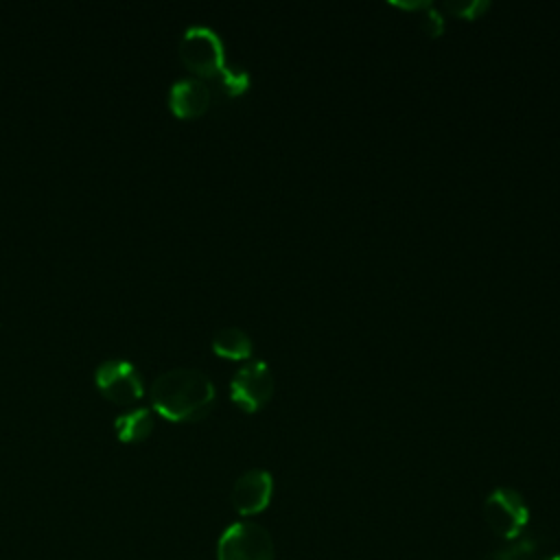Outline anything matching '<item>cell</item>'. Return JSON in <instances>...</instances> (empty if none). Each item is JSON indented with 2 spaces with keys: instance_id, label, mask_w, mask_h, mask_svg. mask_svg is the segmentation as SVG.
<instances>
[{
  "instance_id": "1",
  "label": "cell",
  "mask_w": 560,
  "mask_h": 560,
  "mask_svg": "<svg viewBox=\"0 0 560 560\" xmlns=\"http://www.w3.org/2000/svg\"><path fill=\"white\" fill-rule=\"evenodd\" d=\"M153 409L173 422L201 420L214 405V383L195 368H171L149 389Z\"/></svg>"
},
{
  "instance_id": "2",
  "label": "cell",
  "mask_w": 560,
  "mask_h": 560,
  "mask_svg": "<svg viewBox=\"0 0 560 560\" xmlns=\"http://www.w3.org/2000/svg\"><path fill=\"white\" fill-rule=\"evenodd\" d=\"M179 57L188 70L201 77V81H214L228 66L219 33L203 24H192L184 31L179 39Z\"/></svg>"
},
{
  "instance_id": "3",
  "label": "cell",
  "mask_w": 560,
  "mask_h": 560,
  "mask_svg": "<svg viewBox=\"0 0 560 560\" xmlns=\"http://www.w3.org/2000/svg\"><path fill=\"white\" fill-rule=\"evenodd\" d=\"M483 518L494 536L514 540L525 532L529 510L514 488H497L483 501Z\"/></svg>"
},
{
  "instance_id": "4",
  "label": "cell",
  "mask_w": 560,
  "mask_h": 560,
  "mask_svg": "<svg viewBox=\"0 0 560 560\" xmlns=\"http://www.w3.org/2000/svg\"><path fill=\"white\" fill-rule=\"evenodd\" d=\"M217 560H273V540L258 523H232L219 538Z\"/></svg>"
},
{
  "instance_id": "5",
  "label": "cell",
  "mask_w": 560,
  "mask_h": 560,
  "mask_svg": "<svg viewBox=\"0 0 560 560\" xmlns=\"http://www.w3.org/2000/svg\"><path fill=\"white\" fill-rule=\"evenodd\" d=\"M273 394V376L269 365L258 359L238 368L230 381V398L243 411H258Z\"/></svg>"
},
{
  "instance_id": "6",
  "label": "cell",
  "mask_w": 560,
  "mask_h": 560,
  "mask_svg": "<svg viewBox=\"0 0 560 560\" xmlns=\"http://www.w3.org/2000/svg\"><path fill=\"white\" fill-rule=\"evenodd\" d=\"M94 383L114 402H131L142 396V376L127 359L101 361L94 370Z\"/></svg>"
},
{
  "instance_id": "7",
  "label": "cell",
  "mask_w": 560,
  "mask_h": 560,
  "mask_svg": "<svg viewBox=\"0 0 560 560\" xmlns=\"http://www.w3.org/2000/svg\"><path fill=\"white\" fill-rule=\"evenodd\" d=\"M273 494V477L262 470V468H254L243 472L234 486H232V505L241 516H252L262 512Z\"/></svg>"
},
{
  "instance_id": "8",
  "label": "cell",
  "mask_w": 560,
  "mask_h": 560,
  "mask_svg": "<svg viewBox=\"0 0 560 560\" xmlns=\"http://www.w3.org/2000/svg\"><path fill=\"white\" fill-rule=\"evenodd\" d=\"M212 92L206 81L197 77L177 79L168 90V107L179 118H197L210 107Z\"/></svg>"
},
{
  "instance_id": "9",
  "label": "cell",
  "mask_w": 560,
  "mask_h": 560,
  "mask_svg": "<svg viewBox=\"0 0 560 560\" xmlns=\"http://www.w3.org/2000/svg\"><path fill=\"white\" fill-rule=\"evenodd\" d=\"M114 429L120 442H142L151 435L153 431V416L149 409L138 407L131 411H125L120 416H116L114 420Z\"/></svg>"
},
{
  "instance_id": "10",
  "label": "cell",
  "mask_w": 560,
  "mask_h": 560,
  "mask_svg": "<svg viewBox=\"0 0 560 560\" xmlns=\"http://www.w3.org/2000/svg\"><path fill=\"white\" fill-rule=\"evenodd\" d=\"M252 348L254 346H252L249 335L243 328H236V326L219 328L212 337L214 354L225 357V359H234V361L247 359L252 354Z\"/></svg>"
},
{
  "instance_id": "11",
  "label": "cell",
  "mask_w": 560,
  "mask_h": 560,
  "mask_svg": "<svg viewBox=\"0 0 560 560\" xmlns=\"http://www.w3.org/2000/svg\"><path fill=\"white\" fill-rule=\"evenodd\" d=\"M538 549H540L538 538L521 534L518 538L510 540L508 547L492 551V553L488 556V560H538V558H536V556H538Z\"/></svg>"
},
{
  "instance_id": "12",
  "label": "cell",
  "mask_w": 560,
  "mask_h": 560,
  "mask_svg": "<svg viewBox=\"0 0 560 560\" xmlns=\"http://www.w3.org/2000/svg\"><path fill=\"white\" fill-rule=\"evenodd\" d=\"M398 9H407L418 13V22L422 26V31L431 37H440L444 31V18L431 7V2L427 0H418V2H392Z\"/></svg>"
},
{
  "instance_id": "13",
  "label": "cell",
  "mask_w": 560,
  "mask_h": 560,
  "mask_svg": "<svg viewBox=\"0 0 560 560\" xmlns=\"http://www.w3.org/2000/svg\"><path fill=\"white\" fill-rule=\"evenodd\" d=\"M252 79H249V72L241 66H232L228 63L223 68V72L214 79V85L217 90L223 94V96H241L247 92Z\"/></svg>"
},
{
  "instance_id": "14",
  "label": "cell",
  "mask_w": 560,
  "mask_h": 560,
  "mask_svg": "<svg viewBox=\"0 0 560 560\" xmlns=\"http://www.w3.org/2000/svg\"><path fill=\"white\" fill-rule=\"evenodd\" d=\"M490 2L488 0H457V2H446V11L455 18H466V20H477L488 11Z\"/></svg>"
},
{
  "instance_id": "15",
  "label": "cell",
  "mask_w": 560,
  "mask_h": 560,
  "mask_svg": "<svg viewBox=\"0 0 560 560\" xmlns=\"http://www.w3.org/2000/svg\"><path fill=\"white\" fill-rule=\"evenodd\" d=\"M538 560H560V553H558V556H547V558H538Z\"/></svg>"
}]
</instances>
